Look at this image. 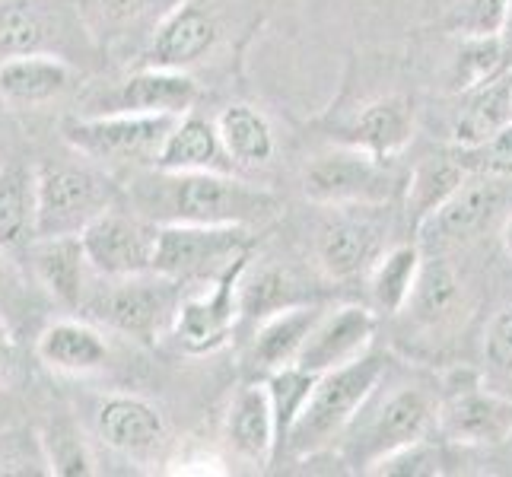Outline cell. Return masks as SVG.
Here are the masks:
<instances>
[{
	"mask_svg": "<svg viewBox=\"0 0 512 477\" xmlns=\"http://www.w3.org/2000/svg\"><path fill=\"white\" fill-rule=\"evenodd\" d=\"M131 204L153 223L255 226L271 220L284 201L268 188L233 179V172L156 169L134 182Z\"/></svg>",
	"mask_w": 512,
	"mask_h": 477,
	"instance_id": "1",
	"label": "cell"
},
{
	"mask_svg": "<svg viewBox=\"0 0 512 477\" xmlns=\"http://www.w3.org/2000/svg\"><path fill=\"white\" fill-rule=\"evenodd\" d=\"M439 401L443 398L430 385L420 382H401L388 395H379L376 388L357 420L341 436L344 462L353 471L373 474V468L385 455L411 446L417 439H427L436 430Z\"/></svg>",
	"mask_w": 512,
	"mask_h": 477,
	"instance_id": "2",
	"label": "cell"
},
{
	"mask_svg": "<svg viewBox=\"0 0 512 477\" xmlns=\"http://www.w3.org/2000/svg\"><path fill=\"white\" fill-rule=\"evenodd\" d=\"M385 379V357L382 353H363V357L350 360L344 366H334L328 373L315 379V388L306 401L303 414L296 417L293 430L287 436V446L280 455L287 458H312L334 443H341V436L363 404L373 398V392Z\"/></svg>",
	"mask_w": 512,
	"mask_h": 477,
	"instance_id": "3",
	"label": "cell"
},
{
	"mask_svg": "<svg viewBox=\"0 0 512 477\" xmlns=\"http://www.w3.org/2000/svg\"><path fill=\"white\" fill-rule=\"evenodd\" d=\"M115 204L118 188L112 175L96 166L58 163L35 169V239L80 236Z\"/></svg>",
	"mask_w": 512,
	"mask_h": 477,
	"instance_id": "4",
	"label": "cell"
},
{
	"mask_svg": "<svg viewBox=\"0 0 512 477\" xmlns=\"http://www.w3.org/2000/svg\"><path fill=\"white\" fill-rule=\"evenodd\" d=\"M102 287H90L83 299L86 315L96 325L134 341H156L163 328H172L179 299H175V280L147 271L134 277H99Z\"/></svg>",
	"mask_w": 512,
	"mask_h": 477,
	"instance_id": "5",
	"label": "cell"
},
{
	"mask_svg": "<svg viewBox=\"0 0 512 477\" xmlns=\"http://www.w3.org/2000/svg\"><path fill=\"white\" fill-rule=\"evenodd\" d=\"M182 115L109 112L93 118H67L61 134L70 150L99 166H156L163 140Z\"/></svg>",
	"mask_w": 512,
	"mask_h": 477,
	"instance_id": "6",
	"label": "cell"
},
{
	"mask_svg": "<svg viewBox=\"0 0 512 477\" xmlns=\"http://www.w3.org/2000/svg\"><path fill=\"white\" fill-rule=\"evenodd\" d=\"M306 198L325 207H382L401 191V175L382 156L357 147L322 153L303 169Z\"/></svg>",
	"mask_w": 512,
	"mask_h": 477,
	"instance_id": "7",
	"label": "cell"
},
{
	"mask_svg": "<svg viewBox=\"0 0 512 477\" xmlns=\"http://www.w3.org/2000/svg\"><path fill=\"white\" fill-rule=\"evenodd\" d=\"M245 252H252L249 226L160 223L153 271L175 284H194V280L207 284Z\"/></svg>",
	"mask_w": 512,
	"mask_h": 477,
	"instance_id": "8",
	"label": "cell"
},
{
	"mask_svg": "<svg viewBox=\"0 0 512 477\" xmlns=\"http://www.w3.org/2000/svg\"><path fill=\"white\" fill-rule=\"evenodd\" d=\"M249 255H239L223 274L207 280L204 293H194L179 303L172 322V338L185 353H210L229 341L242 315V280L249 274Z\"/></svg>",
	"mask_w": 512,
	"mask_h": 477,
	"instance_id": "9",
	"label": "cell"
},
{
	"mask_svg": "<svg viewBox=\"0 0 512 477\" xmlns=\"http://www.w3.org/2000/svg\"><path fill=\"white\" fill-rule=\"evenodd\" d=\"M160 223L118 204L83 229V249L96 277H134L153 271Z\"/></svg>",
	"mask_w": 512,
	"mask_h": 477,
	"instance_id": "10",
	"label": "cell"
},
{
	"mask_svg": "<svg viewBox=\"0 0 512 477\" xmlns=\"http://www.w3.org/2000/svg\"><path fill=\"white\" fill-rule=\"evenodd\" d=\"M223 35L217 10L204 0H179L156 23L153 42L144 55V67L191 70L217 48Z\"/></svg>",
	"mask_w": 512,
	"mask_h": 477,
	"instance_id": "11",
	"label": "cell"
},
{
	"mask_svg": "<svg viewBox=\"0 0 512 477\" xmlns=\"http://www.w3.org/2000/svg\"><path fill=\"white\" fill-rule=\"evenodd\" d=\"M319 236H315V261L328 280H353L373 271L382 252V223L369 214L373 207H334Z\"/></svg>",
	"mask_w": 512,
	"mask_h": 477,
	"instance_id": "12",
	"label": "cell"
},
{
	"mask_svg": "<svg viewBox=\"0 0 512 477\" xmlns=\"http://www.w3.org/2000/svg\"><path fill=\"white\" fill-rule=\"evenodd\" d=\"M509 185L512 182L493 179V175H468L465 185L417 229V239L423 245H436V249L474 239L506 207Z\"/></svg>",
	"mask_w": 512,
	"mask_h": 477,
	"instance_id": "13",
	"label": "cell"
},
{
	"mask_svg": "<svg viewBox=\"0 0 512 477\" xmlns=\"http://www.w3.org/2000/svg\"><path fill=\"white\" fill-rule=\"evenodd\" d=\"M436 430L449 443L503 446L512 439V398L484 385H462L439 401Z\"/></svg>",
	"mask_w": 512,
	"mask_h": 477,
	"instance_id": "14",
	"label": "cell"
},
{
	"mask_svg": "<svg viewBox=\"0 0 512 477\" xmlns=\"http://www.w3.org/2000/svg\"><path fill=\"white\" fill-rule=\"evenodd\" d=\"M93 427L102 446L112 452L147 462V458L160 455V449L169 439V427L163 411L137 395H109L96 404Z\"/></svg>",
	"mask_w": 512,
	"mask_h": 477,
	"instance_id": "15",
	"label": "cell"
},
{
	"mask_svg": "<svg viewBox=\"0 0 512 477\" xmlns=\"http://www.w3.org/2000/svg\"><path fill=\"white\" fill-rule=\"evenodd\" d=\"M379 325V312L369 306H338L325 309L322 318L309 331V338L296 357V366L322 376L334 366H344L366 353L373 344V334Z\"/></svg>",
	"mask_w": 512,
	"mask_h": 477,
	"instance_id": "16",
	"label": "cell"
},
{
	"mask_svg": "<svg viewBox=\"0 0 512 477\" xmlns=\"http://www.w3.org/2000/svg\"><path fill=\"white\" fill-rule=\"evenodd\" d=\"M414 128H417L414 99L392 93L363 105L341 128V140L344 147H357L373 156L392 159L414 140Z\"/></svg>",
	"mask_w": 512,
	"mask_h": 477,
	"instance_id": "17",
	"label": "cell"
},
{
	"mask_svg": "<svg viewBox=\"0 0 512 477\" xmlns=\"http://www.w3.org/2000/svg\"><path fill=\"white\" fill-rule=\"evenodd\" d=\"M29 261L35 280L55 303L67 309H83L90 293V258L80 236H42L29 242Z\"/></svg>",
	"mask_w": 512,
	"mask_h": 477,
	"instance_id": "18",
	"label": "cell"
},
{
	"mask_svg": "<svg viewBox=\"0 0 512 477\" xmlns=\"http://www.w3.org/2000/svg\"><path fill=\"white\" fill-rule=\"evenodd\" d=\"M226 443L239 458L268 465L277 458V420L268 385H242L226 414Z\"/></svg>",
	"mask_w": 512,
	"mask_h": 477,
	"instance_id": "19",
	"label": "cell"
},
{
	"mask_svg": "<svg viewBox=\"0 0 512 477\" xmlns=\"http://www.w3.org/2000/svg\"><path fill=\"white\" fill-rule=\"evenodd\" d=\"M198 102V83L188 70H163L144 67L118 86L112 99V112H137V115H185Z\"/></svg>",
	"mask_w": 512,
	"mask_h": 477,
	"instance_id": "20",
	"label": "cell"
},
{
	"mask_svg": "<svg viewBox=\"0 0 512 477\" xmlns=\"http://www.w3.org/2000/svg\"><path fill=\"white\" fill-rule=\"evenodd\" d=\"M35 353H39V360L48 369H55V373L86 376V373H99V369L109 363V341H105V334L90 322L58 318V322H51L39 334Z\"/></svg>",
	"mask_w": 512,
	"mask_h": 477,
	"instance_id": "21",
	"label": "cell"
},
{
	"mask_svg": "<svg viewBox=\"0 0 512 477\" xmlns=\"http://www.w3.org/2000/svg\"><path fill=\"white\" fill-rule=\"evenodd\" d=\"M153 169L166 172H233L236 163L229 159L217 121H207L201 115L185 112L169 137L163 140V150L156 156Z\"/></svg>",
	"mask_w": 512,
	"mask_h": 477,
	"instance_id": "22",
	"label": "cell"
},
{
	"mask_svg": "<svg viewBox=\"0 0 512 477\" xmlns=\"http://www.w3.org/2000/svg\"><path fill=\"white\" fill-rule=\"evenodd\" d=\"M322 312L325 309L315 303H299L261 318V328L255 331V341L249 350V363L264 376L274 373V369L293 366Z\"/></svg>",
	"mask_w": 512,
	"mask_h": 477,
	"instance_id": "23",
	"label": "cell"
},
{
	"mask_svg": "<svg viewBox=\"0 0 512 477\" xmlns=\"http://www.w3.org/2000/svg\"><path fill=\"white\" fill-rule=\"evenodd\" d=\"M70 80H74V70L51 51L0 61V93L10 105L51 102L67 90Z\"/></svg>",
	"mask_w": 512,
	"mask_h": 477,
	"instance_id": "24",
	"label": "cell"
},
{
	"mask_svg": "<svg viewBox=\"0 0 512 477\" xmlns=\"http://www.w3.org/2000/svg\"><path fill=\"white\" fill-rule=\"evenodd\" d=\"M506 125H512V70L468 90L452 121V147H474Z\"/></svg>",
	"mask_w": 512,
	"mask_h": 477,
	"instance_id": "25",
	"label": "cell"
},
{
	"mask_svg": "<svg viewBox=\"0 0 512 477\" xmlns=\"http://www.w3.org/2000/svg\"><path fill=\"white\" fill-rule=\"evenodd\" d=\"M468 169L452 156V150L446 156H427L411 169L408 175V194H404V204H408V226L417 236V229L427 223L439 207H443L452 194L465 185Z\"/></svg>",
	"mask_w": 512,
	"mask_h": 477,
	"instance_id": "26",
	"label": "cell"
},
{
	"mask_svg": "<svg viewBox=\"0 0 512 477\" xmlns=\"http://www.w3.org/2000/svg\"><path fill=\"white\" fill-rule=\"evenodd\" d=\"M217 131H220V140H223L229 159L242 169L268 166L274 150H277L271 121L264 118L261 109H255V105H249V102L226 105L217 118Z\"/></svg>",
	"mask_w": 512,
	"mask_h": 477,
	"instance_id": "27",
	"label": "cell"
},
{
	"mask_svg": "<svg viewBox=\"0 0 512 477\" xmlns=\"http://www.w3.org/2000/svg\"><path fill=\"white\" fill-rule=\"evenodd\" d=\"M55 10L45 0H0V61L48 51Z\"/></svg>",
	"mask_w": 512,
	"mask_h": 477,
	"instance_id": "28",
	"label": "cell"
},
{
	"mask_svg": "<svg viewBox=\"0 0 512 477\" xmlns=\"http://www.w3.org/2000/svg\"><path fill=\"white\" fill-rule=\"evenodd\" d=\"M423 268L420 245H395L369 271V299L379 315H398L408 306Z\"/></svg>",
	"mask_w": 512,
	"mask_h": 477,
	"instance_id": "29",
	"label": "cell"
},
{
	"mask_svg": "<svg viewBox=\"0 0 512 477\" xmlns=\"http://www.w3.org/2000/svg\"><path fill=\"white\" fill-rule=\"evenodd\" d=\"M35 239V172L0 166V249H20Z\"/></svg>",
	"mask_w": 512,
	"mask_h": 477,
	"instance_id": "30",
	"label": "cell"
},
{
	"mask_svg": "<svg viewBox=\"0 0 512 477\" xmlns=\"http://www.w3.org/2000/svg\"><path fill=\"white\" fill-rule=\"evenodd\" d=\"M458 299H462V280H458L455 268L443 258H433V261H423L417 287L408 299V306H404V312H411L417 325L433 328L455 315Z\"/></svg>",
	"mask_w": 512,
	"mask_h": 477,
	"instance_id": "31",
	"label": "cell"
},
{
	"mask_svg": "<svg viewBox=\"0 0 512 477\" xmlns=\"http://www.w3.org/2000/svg\"><path fill=\"white\" fill-rule=\"evenodd\" d=\"M309 303L303 284L293 277L284 264H264V268L252 277L242 280V315L252 318H268L287 306Z\"/></svg>",
	"mask_w": 512,
	"mask_h": 477,
	"instance_id": "32",
	"label": "cell"
},
{
	"mask_svg": "<svg viewBox=\"0 0 512 477\" xmlns=\"http://www.w3.org/2000/svg\"><path fill=\"white\" fill-rule=\"evenodd\" d=\"M315 373L303 366H284V369H274V373L264 376V385H268V395H271V404H274V420H277V458L287 446V436L293 430L296 417L303 414L306 401L315 388ZM274 458V462H277Z\"/></svg>",
	"mask_w": 512,
	"mask_h": 477,
	"instance_id": "33",
	"label": "cell"
},
{
	"mask_svg": "<svg viewBox=\"0 0 512 477\" xmlns=\"http://www.w3.org/2000/svg\"><path fill=\"white\" fill-rule=\"evenodd\" d=\"M42 446V462L48 465L51 474H61V477H86L93 474L96 462L90 449H86L83 436L70 427V423H55L48 427L39 439Z\"/></svg>",
	"mask_w": 512,
	"mask_h": 477,
	"instance_id": "34",
	"label": "cell"
},
{
	"mask_svg": "<svg viewBox=\"0 0 512 477\" xmlns=\"http://www.w3.org/2000/svg\"><path fill=\"white\" fill-rule=\"evenodd\" d=\"M497 74H506L500 35H471V39H465V51L455 61V90L468 93Z\"/></svg>",
	"mask_w": 512,
	"mask_h": 477,
	"instance_id": "35",
	"label": "cell"
},
{
	"mask_svg": "<svg viewBox=\"0 0 512 477\" xmlns=\"http://www.w3.org/2000/svg\"><path fill=\"white\" fill-rule=\"evenodd\" d=\"M452 156L471 175H493V179L512 182V125L500 128L474 147H452Z\"/></svg>",
	"mask_w": 512,
	"mask_h": 477,
	"instance_id": "36",
	"label": "cell"
},
{
	"mask_svg": "<svg viewBox=\"0 0 512 477\" xmlns=\"http://www.w3.org/2000/svg\"><path fill=\"white\" fill-rule=\"evenodd\" d=\"M153 4H160V0H80V13L90 29L118 32L144 20Z\"/></svg>",
	"mask_w": 512,
	"mask_h": 477,
	"instance_id": "37",
	"label": "cell"
},
{
	"mask_svg": "<svg viewBox=\"0 0 512 477\" xmlns=\"http://www.w3.org/2000/svg\"><path fill=\"white\" fill-rule=\"evenodd\" d=\"M443 471V452L439 446L427 439H417V443L404 446L392 455H385L382 462L373 468V474H392V477H430Z\"/></svg>",
	"mask_w": 512,
	"mask_h": 477,
	"instance_id": "38",
	"label": "cell"
},
{
	"mask_svg": "<svg viewBox=\"0 0 512 477\" xmlns=\"http://www.w3.org/2000/svg\"><path fill=\"white\" fill-rule=\"evenodd\" d=\"M506 7L509 0H458L446 26L465 35V39H471V35H497Z\"/></svg>",
	"mask_w": 512,
	"mask_h": 477,
	"instance_id": "39",
	"label": "cell"
},
{
	"mask_svg": "<svg viewBox=\"0 0 512 477\" xmlns=\"http://www.w3.org/2000/svg\"><path fill=\"white\" fill-rule=\"evenodd\" d=\"M484 360L493 373L512 379V303L490 318L484 334Z\"/></svg>",
	"mask_w": 512,
	"mask_h": 477,
	"instance_id": "40",
	"label": "cell"
},
{
	"mask_svg": "<svg viewBox=\"0 0 512 477\" xmlns=\"http://www.w3.org/2000/svg\"><path fill=\"white\" fill-rule=\"evenodd\" d=\"M13 357H16V344H13V331L7 328V322L0 318V373H7L13 366Z\"/></svg>",
	"mask_w": 512,
	"mask_h": 477,
	"instance_id": "41",
	"label": "cell"
},
{
	"mask_svg": "<svg viewBox=\"0 0 512 477\" xmlns=\"http://www.w3.org/2000/svg\"><path fill=\"white\" fill-rule=\"evenodd\" d=\"M500 45H503V61H506V70H512V0H509V7H506V16H503V23H500Z\"/></svg>",
	"mask_w": 512,
	"mask_h": 477,
	"instance_id": "42",
	"label": "cell"
},
{
	"mask_svg": "<svg viewBox=\"0 0 512 477\" xmlns=\"http://www.w3.org/2000/svg\"><path fill=\"white\" fill-rule=\"evenodd\" d=\"M500 242H503V252L512 258V210H509L506 220H503V226H500Z\"/></svg>",
	"mask_w": 512,
	"mask_h": 477,
	"instance_id": "43",
	"label": "cell"
},
{
	"mask_svg": "<svg viewBox=\"0 0 512 477\" xmlns=\"http://www.w3.org/2000/svg\"><path fill=\"white\" fill-rule=\"evenodd\" d=\"M10 284H13V268H10V261H7L4 249H0V293H4Z\"/></svg>",
	"mask_w": 512,
	"mask_h": 477,
	"instance_id": "44",
	"label": "cell"
},
{
	"mask_svg": "<svg viewBox=\"0 0 512 477\" xmlns=\"http://www.w3.org/2000/svg\"><path fill=\"white\" fill-rule=\"evenodd\" d=\"M0 109H4V93H0Z\"/></svg>",
	"mask_w": 512,
	"mask_h": 477,
	"instance_id": "45",
	"label": "cell"
}]
</instances>
